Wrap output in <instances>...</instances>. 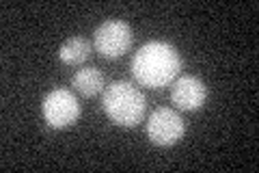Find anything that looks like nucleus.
<instances>
[{
    "instance_id": "1",
    "label": "nucleus",
    "mask_w": 259,
    "mask_h": 173,
    "mask_svg": "<svg viewBox=\"0 0 259 173\" xmlns=\"http://www.w3.org/2000/svg\"><path fill=\"white\" fill-rule=\"evenodd\" d=\"M182 70V56L164 41H149L139 48L132 59V74L136 82L149 89L166 87Z\"/></svg>"
},
{
    "instance_id": "2",
    "label": "nucleus",
    "mask_w": 259,
    "mask_h": 173,
    "mask_svg": "<svg viewBox=\"0 0 259 173\" xmlns=\"http://www.w3.org/2000/svg\"><path fill=\"white\" fill-rule=\"evenodd\" d=\"M102 104L108 119L121 128H134L145 115V95L125 80L112 82L104 89Z\"/></svg>"
},
{
    "instance_id": "3",
    "label": "nucleus",
    "mask_w": 259,
    "mask_h": 173,
    "mask_svg": "<svg viewBox=\"0 0 259 173\" xmlns=\"http://www.w3.org/2000/svg\"><path fill=\"white\" fill-rule=\"evenodd\" d=\"M134 41V30L125 20L110 18L102 22L93 32V44L95 50L100 52L104 59H119L123 56Z\"/></svg>"
},
{
    "instance_id": "4",
    "label": "nucleus",
    "mask_w": 259,
    "mask_h": 173,
    "mask_svg": "<svg viewBox=\"0 0 259 173\" xmlns=\"http://www.w3.org/2000/svg\"><path fill=\"white\" fill-rule=\"evenodd\" d=\"M41 113L50 128H67L80 117V104L71 91L56 87L44 97Z\"/></svg>"
},
{
    "instance_id": "5",
    "label": "nucleus",
    "mask_w": 259,
    "mask_h": 173,
    "mask_svg": "<svg viewBox=\"0 0 259 173\" xmlns=\"http://www.w3.org/2000/svg\"><path fill=\"white\" fill-rule=\"evenodd\" d=\"M186 132L184 119L180 113H175L173 109H156L149 115L147 121V136L153 145L160 147H171L175 145Z\"/></svg>"
},
{
    "instance_id": "6",
    "label": "nucleus",
    "mask_w": 259,
    "mask_h": 173,
    "mask_svg": "<svg viewBox=\"0 0 259 173\" xmlns=\"http://www.w3.org/2000/svg\"><path fill=\"white\" fill-rule=\"evenodd\" d=\"M207 89L197 76H182L171 89V102L180 111H199L205 104Z\"/></svg>"
},
{
    "instance_id": "7",
    "label": "nucleus",
    "mask_w": 259,
    "mask_h": 173,
    "mask_svg": "<svg viewBox=\"0 0 259 173\" xmlns=\"http://www.w3.org/2000/svg\"><path fill=\"white\" fill-rule=\"evenodd\" d=\"M71 85H74V89L80 95L93 97V95L104 91V74L95 67H82L74 74Z\"/></svg>"
},
{
    "instance_id": "8",
    "label": "nucleus",
    "mask_w": 259,
    "mask_h": 173,
    "mask_svg": "<svg viewBox=\"0 0 259 173\" xmlns=\"http://www.w3.org/2000/svg\"><path fill=\"white\" fill-rule=\"evenodd\" d=\"M91 56V44L84 37H71L59 48V59L65 65H80Z\"/></svg>"
}]
</instances>
